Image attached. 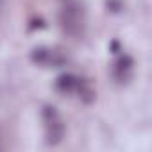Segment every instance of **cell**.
<instances>
[{
    "instance_id": "1",
    "label": "cell",
    "mask_w": 152,
    "mask_h": 152,
    "mask_svg": "<svg viewBox=\"0 0 152 152\" xmlns=\"http://www.w3.org/2000/svg\"><path fill=\"white\" fill-rule=\"evenodd\" d=\"M59 25L70 38H81L86 31V9L77 0H70L59 11Z\"/></svg>"
},
{
    "instance_id": "2",
    "label": "cell",
    "mask_w": 152,
    "mask_h": 152,
    "mask_svg": "<svg viewBox=\"0 0 152 152\" xmlns=\"http://www.w3.org/2000/svg\"><path fill=\"white\" fill-rule=\"evenodd\" d=\"M132 68H134V59L129 54H120L116 57V61L113 63V70H111L113 79L118 84L129 83L132 77Z\"/></svg>"
},
{
    "instance_id": "3",
    "label": "cell",
    "mask_w": 152,
    "mask_h": 152,
    "mask_svg": "<svg viewBox=\"0 0 152 152\" xmlns=\"http://www.w3.org/2000/svg\"><path fill=\"white\" fill-rule=\"evenodd\" d=\"M64 132H66V129H64V124L61 118H57L50 124H45V143L50 147L59 145L64 138Z\"/></svg>"
},
{
    "instance_id": "4",
    "label": "cell",
    "mask_w": 152,
    "mask_h": 152,
    "mask_svg": "<svg viewBox=\"0 0 152 152\" xmlns=\"http://www.w3.org/2000/svg\"><path fill=\"white\" fill-rule=\"evenodd\" d=\"M79 83H81V77H77L75 73H61L59 77L56 79V90L59 91V93H72V91H75L77 90V86H79Z\"/></svg>"
},
{
    "instance_id": "5",
    "label": "cell",
    "mask_w": 152,
    "mask_h": 152,
    "mask_svg": "<svg viewBox=\"0 0 152 152\" xmlns=\"http://www.w3.org/2000/svg\"><path fill=\"white\" fill-rule=\"evenodd\" d=\"M50 56H52V48H48V47H36V48H32V52H31L29 57H31V61L34 64H45V66H48Z\"/></svg>"
},
{
    "instance_id": "6",
    "label": "cell",
    "mask_w": 152,
    "mask_h": 152,
    "mask_svg": "<svg viewBox=\"0 0 152 152\" xmlns=\"http://www.w3.org/2000/svg\"><path fill=\"white\" fill-rule=\"evenodd\" d=\"M79 93V99L84 102V104H91L93 100H95V91L91 90V86L84 81V79H81V83H79V86H77V90H75Z\"/></svg>"
},
{
    "instance_id": "7",
    "label": "cell",
    "mask_w": 152,
    "mask_h": 152,
    "mask_svg": "<svg viewBox=\"0 0 152 152\" xmlns=\"http://www.w3.org/2000/svg\"><path fill=\"white\" fill-rule=\"evenodd\" d=\"M68 56H64L63 52H57V50H52V56H50V61H48V66L52 68H63L68 64Z\"/></svg>"
},
{
    "instance_id": "8",
    "label": "cell",
    "mask_w": 152,
    "mask_h": 152,
    "mask_svg": "<svg viewBox=\"0 0 152 152\" xmlns=\"http://www.w3.org/2000/svg\"><path fill=\"white\" fill-rule=\"evenodd\" d=\"M57 118H61V116H59V111H57L56 106H50V104L43 106V109H41V120L45 124H50V122H54Z\"/></svg>"
},
{
    "instance_id": "9",
    "label": "cell",
    "mask_w": 152,
    "mask_h": 152,
    "mask_svg": "<svg viewBox=\"0 0 152 152\" xmlns=\"http://www.w3.org/2000/svg\"><path fill=\"white\" fill-rule=\"evenodd\" d=\"M106 9L111 15H118L124 11V2L122 0H106Z\"/></svg>"
},
{
    "instance_id": "10",
    "label": "cell",
    "mask_w": 152,
    "mask_h": 152,
    "mask_svg": "<svg viewBox=\"0 0 152 152\" xmlns=\"http://www.w3.org/2000/svg\"><path fill=\"white\" fill-rule=\"evenodd\" d=\"M45 27H47V22L43 18H32L29 22V31H41Z\"/></svg>"
},
{
    "instance_id": "11",
    "label": "cell",
    "mask_w": 152,
    "mask_h": 152,
    "mask_svg": "<svg viewBox=\"0 0 152 152\" xmlns=\"http://www.w3.org/2000/svg\"><path fill=\"white\" fill-rule=\"evenodd\" d=\"M111 50H113V54H118L120 52V43L118 41H111Z\"/></svg>"
},
{
    "instance_id": "12",
    "label": "cell",
    "mask_w": 152,
    "mask_h": 152,
    "mask_svg": "<svg viewBox=\"0 0 152 152\" xmlns=\"http://www.w3.org/2000/svg\"><path fill=\"white\" fill-rule=\"evenodd\" d=\"M4 6H6V0H0V16L4 13Z\"/></svg>"
}]
</instances>
